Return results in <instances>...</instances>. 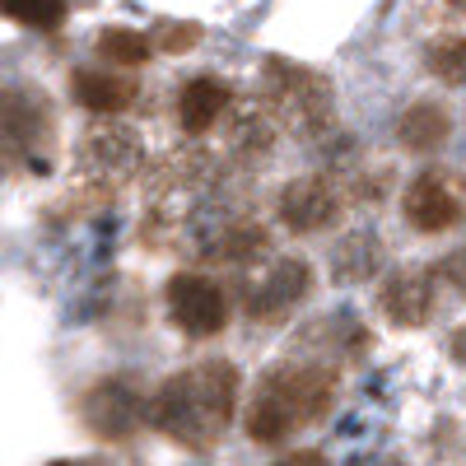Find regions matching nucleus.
Masks as SVG:
<instances>
[{
    "label": "nucleus",
    "mask_w": 466,
    "mask_h": 466,
    "mask_svg": "<svg viewBox=\"0 0 466 466\" xmlns=\"http://www.w3.org/2000/svg\"><path fill=\"white\" fill-rule=\"evenodd\" d=\"M238 392H243V373L228 360L187 364L173 378H164L154 397H145V424H154L177 448L206 452L228 434Z\"/></svg>",
    "instance_id": "1"
},
{
    "label": "nucleus",
    "mask_w": 466,
    "mask_h": 466,
    "mask_svg": "<svg viewBox=\"0 0 466 466\" xmlns=\"http://www.w3.org/2000/svg\"><path fill=\"white\" fill-rule=\"evenodd\" d=\"M336 387H340V360L331 355H289L280 364H270L243 410V430L252 443L276 448L285 439H294L299 430L318 424L331 401H336Z\"/></svg>",
    "instance_id": "2"
},
{
    "label": "nucleus",
    "mask_w": 466,
    "mask_h": 466,
    "mask_svg": "<svg viewBox=\"0 0 466 466\" xmlns=\"http://www.w3.org/2000/svg\"><path fill=\"white\" fill-rule=\"evenodd\" d=\"M261 107L270 122L289 127L294 136H322L336 116V98H331V80L313 66H299L289 56H266L261 66Z\"/></svg>",
    "instance_id": "3"
},
{
    "label": "nucleus",
    "mask_w": 466,
    "mask_h": 466,
    "mask_svg": "<svg viewBox=\"0 0 466 466\" xmlns=\"http://www.w3.org/2000/svg\"><path fill=\"white\" fill-rule=\"evenodd\" d=\"M145 164V140L136 127L116 122V116H98V122L80 136L75 145V168L80 177L98 191V197H112V191H122L136 168Z\"/></svg>",
    "instance_id": "4"
},
{
    "label": "nucleus",
    "mask_w": 466,
    "mask_h": 466,
    "mask_svg": "<svg viewBox=\"0 0 466 466\" xmlns=\"http://www.w3.org/2000/svg\"><path fill=\"white\" fill-rule=\"evenodd\" d=\"M168 318L177 331H187L191 340H210L228 327V294L215 276H206V270H177V276L168 280Z\"/></svg>",
    "instance_id": "5"
},
{
    "label": "nucleus",
    "mask_w": 466,
    "mask_h": 466,
    "mask_svg": "<svg viewBox=\"0 0 466 466\" xmlns=\"http://www.w3.org/2000/svg\"><path fill=\"white\" fill-rule=\"evenodd\" d=\"M401 210L406 224L420 233H448L452 224L466 219V182L452 168H430L406 187Z\"/></svg>",
    "instance_id": "6"
},
{
    "label": "nucleus",
    "mask_w": 466,
    "mask_h": 466,
    "mask_svg": "<svg viewBox=\"0 0 466 466\" xmlns=\"http://www.w3.org/2000/svg\"><path fill=\"white\" fill-rule=\"evenodd\" d=\"M52 140V107L33 89H0V159L37 164V149L47 159Z\"/></svg>",
    "instance_id": "7"
},
{
    "label": "nucleus",
    "mask_w": 466,
    "mask_h": 466,
    "mask_svg": "<svg viewBox=\"0 0 466 466\" xmlns=\"http://www.w3.org/2000/svg\"><path fill=\"white\" fill-rule=\"evenodd\" d=\"M276 210H280V219H285L289 233H322V228H331V224L340 219L345 191H340L336 177H327V173H308V177L285 182Z\"/></svg>",
    "instance_id": "8"
},
{
    "label": "nucleus",
    "mask_w": 466,
    "mask_h": 466,
    "mask_svg": "<svg viewBox=\"0 0 466 466\" xmlns=\"http://www.w3.org/2000/svg\"><path fill=\"white\" fill-rule=\"evenodd\" d=\"M85 420L89 430L107 443H127L145 424V397L127 378H103L85 392Z\"/></svg>",
    "instance_id": "9"
},
{
    "label": "nucleus",
    "mask_w": 466,
    "mask_h": 466,
    "mask_svg": "<svg viewBox=\"0 0 466 466\" xmlns=\"http://www.w3.org/2000/svg\"><path fill=\"white\" fill-rule=\"evenodd\" d=\"M308 294H313V266H308L303 257H280L266 270V280L252 289L248 313L257 322H289Z\"/></svg>",
    "instance_id": "10"
},
{
    "label": "nucleus",
    "mask_w": 466,
    "mask_h": 466,
    "mask_svg": "<svg viewBox=\"0 0 466 466\" xmlns=\"http://www.w3.org/2000/svg\"><path fill=\"white\" fill-rule=\"evenodd\" d=\"M378 308L387 318H392L397 327H420L430 322L434 313V280L430 270H392V276H382L378 285Z\"/></svg>",
    "instance_id": "11"
},
{
    "label": "nucleus",
    "mask_w": 466,
    "mask_h": 466,
    "mask_svg": "<svg viewBox=\"0 0 466 466\" xmlns=\"http://www.w3.org/2000/svg\"><path fill=\"white\" fill-rule=\"evenodd\" d=\"M201 248L215 261H224V266H257V261L270 257V228L261 219H252V215H233V219H224L210 233Z\"/></svg>",
    "instance_id": "12"
},
{
    "label": "nucleus",
    "mask_w": 466,
    "mask_h": 466,
    "mask_svg": "<svg viewBox=\"0 0 466 466\" xmlns=\"http://www.w3.org/2000/svg\"><path fill=\"white\" fill-rule=\"evenodd\" d=\"M233 107V89L219 80V75H197L177 89V122L187 136H206L219 127V116Z\"/></svg>",
    "instance_id": "13"
},
{
    "label": "nucleus",
    "mask_w": 466,
    "mask_h": 466,
    "mask_svg": "<svg viewBox=\"0 0 466 466\" xmlns=\"http://www.w3.org/2000/svg\"><path fill=\"white\" fill-rule=\"evenodd\" d=\"M136 94H140V85L131 80V75L112 70V66H103V70H75L70 75V98L80 107H89V112H98V116H116L122 107L136 103Z\"/></svg>",
    "instance_id": "14"
},
{
    "label": "nucleus",
    "mask_w": 466,
    "mask_h": 466,
    "mask_svg": "<svg viewBox=\"0 0 466 466\" xmlns=\"http://www.w3.org/2000/svg\"><path fill=\"white\" fill-rule=\"evenodd\" d=\"M228 112H233L228 116V159L243 164V168L270 159V154H276V122L266 116V107L261 103H238Z\"/></svg>",
    "instance_id": "15"
},
{
    "label": "nucleus",
    "mask_w": 466,
    "mask_h": 466,
    "mask_svg": "<svg viewBox=\"0 0 466 466\" xmlns=\"http://www.w3.org/2000/svg\"><path fill=\"white\" fill-rule=\"evenodd\" d=\"M397 136H401V145H406L410 154H434V149H443L448 136H452V112H448L443 103H434V98H420V103H410V107L401 112Z\"/></svg>",
    "instance_id": "16"
},
{
    "label": "nucleus",
    "mask_w": 466,
    "mask_h": 466,
    "mask_svg": "<svg viewBox=\"0 0 466 466\" xmlns=\"http://www.w3.org/2000/svg\"><path fill=\"white\" fill-rule=\"evenodd\" d=\"M424 66H430L434 80L443 85H466V33H439L430 47H424Z\"/></svg>",
    "instance_id": "17"
},
{
    "label": "nucleus",
    "mask_w": 466,
    "mask_h": 466,
    "mask_svg": "<svg viewBox=\"0 0 466 466\" xmlns=\"http://www.w3.org/2000/svg\"><path fill=\"white\" fill-rule=\"evenodd\" d=\"M98 56L116 70V66H145L154 56L149 37L136 33V28H103L98 33Z\"/></svg>",
    "instance_id": "18"
},
{
    "label": "nucleus",
    "mask_w": 466,
    "mask_h": 466,
    "mask_svg": "<svg viewBox=\"0 0 466 466\" xmlns=\"http://www.w3.org/2000/svg\"><path fill=\"white\" fill-rule=\"evenodd\" d=\"M0 10H5L15 24L24 28H43V33H56L70 15V0H0Z\"/></svg>",
    "instance_id": "19"
},
{
    "label": "nucleus",
    "mask_w": 466,
    "mask_h": 466,
    "mask_svg": "<svg viewBox=\"0 0 466 466\" xmlns=\"http://www.w3.org/2000/svg\"><path fill=\"white\" fill-rule=\"evenodd\" d=\"M201 43V28L197 24H159V28H154V37H149V47L154 52H164V56H182V52H191V47H197Z\"/></svg>",
    "instance_id": "20"
},
{
    "label": "nucleus",
    "mask_w": 466,
    "mask_h": 466,
    "mask_svg": "<svg viewBox=\"0 0 466 466\" xmlns=\"http://www.w3.org/2000/svg\"><path fill=\"white\" fill-rule=\"evenodd\" d=\"M336 270L340 276H373V238L369 233H360V238H350L340 252H336Z\"/></svg>",
    "instance_id": "21"
},
{
    "label": "nucleus",
    "mask_w": 466,
    "mask_h": 466,
    "mask_svg": "<svg viewBox=\"0 0 466 466\" xmlns=\"http://www.w3.org/2000/svg\"><path fill=\"white\" fill-rule=\"evenodd\" d=\"M439 276H452L448 285H457V289L466 294V252H457V257H448V261L439 266Z\"/></svg>",
    "instance_id": "22"
},
{
    "label": "nucleus",
    "mask_w": 466,
    "mask_h": 466,
    "mask_svg": "<svg viewBox=\"0 0 466 466\" xmlns=\"http://www.w3.org/2000/svg\"><path fill=\"white\" fill-rule=\"evenodd\" d=\"M285 466H327V457H322V452H299V457H289Z\"/></svg>",
    "instance_id": "23"
},
{
    "label": "nucleus",
    "mask_w": 466,
    "mask_h": 466,
    "mask_svg": "<svg viewBox=\"0 0 466 466\" xmlns=\"http://www.w3.org/2000/svg\"><path fill=\"white\" fill-rule=\"evenodd\" d=\"M52 466H94V461H52Z\"/></svg>",
    "instance_id": "24"
},
{
    "label": "nucleus",
    "mask_w": 466,
    "mask_h": 466,
    "mask_svg": "<svg viewBox=\"0 0 466 466\" xmlns=\"http://www.w3.org/2000/svg\"><path fill=\"white\" fill-rule=\"evenodd\" d=\"M448 5H452V10H466V0H448Z\"/></svg>",
    "instance_id": "25"
}]
</instances>
